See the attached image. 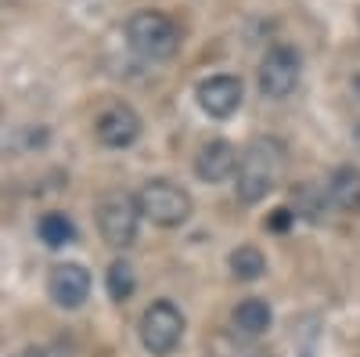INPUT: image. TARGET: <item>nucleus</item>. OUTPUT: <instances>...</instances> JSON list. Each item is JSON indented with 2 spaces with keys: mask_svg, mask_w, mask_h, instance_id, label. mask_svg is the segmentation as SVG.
I'll list each match as a JSON object with an SVG mask.
<instances>
[{
  "mask_svg": "<svg viewBox=\"0 0 360 357\" xmlns=\"http://www.w3.org/2000/svg\"><path fill=\"white\" fill-rule=\"evenodd\" d=\"M270 325H274V311H270L266 300H259V296H249V300H242L234 311H231V336L234 339H259Z\"/></svg>",
  "mask_w": 360,
  "mask_h": 357,
  "instance_id": "obj_11",
  "label": "nucleus"
},
{
  "mask_svg": "<svg viewBox=\"0 0 360 357\" xmlns=\"http://www.w3.org/2000/svg\"><path fill=\"white\" fill-rule=\"evenodd\" d=\"M105 289L115 303H127L134 289H137V271H134V263L130 260H112L108 263V271H105Z\"/></svg>",
  "mask_w": 360,
  "mask_h": 357,
  "instance_id": "obj_14",
  "label": "nucleus"
},
{
  "mask_svg": "<svg viewBox=\"0 0 360 357\" xmlns=\"http://www.w3.org/2000/svg\"><path fill=\"white\" fill-rule=\"evenodd\" d=\"M47 296L54 300V307L62 311H79L90 296V271L83 263H54L51 275H47Z\"/></svg>",
  "mask_w": 360,
  "mask_h": 357,
  "instance_id": "obj_9",
  "label": "nucleus"
},
{
  "mask_svg": "<svg viewBox=\"0 0 360 357\" xmlns=\"http://www.w3.org/2000/svg\"><path fill=\"white\" fill-rule=\"evenodd\" d=\"M227 267L238 282H259L266 275V256L256 249V246H238L231 256H227Z\"/></svg>",
  "mask_w": 360,
  "mask_h": 357,
  "instance_id": "obj_13",
  "label": "nucleus"
},
{
  "mask_svg": "<svg viewBox=\"0 0 360 357\" xmlns=\"http://www.w3.org/2000/svg\"><path fill=\"white\" fill-rule=\"evenodd\" d=\"M0 4H11V0H0Z\"/></svg>",
  "mask_w": 360,
  "mask_h": 357,
  "instance_id": "obj_21",
  "label": "nucleus"
},
{
  "mask_svg": "<svg viewBox=\"0 0 360 357\" xmlns=\"http://www.w3.org/2000/svg\"><path fill=\"white\" fill-rule=\"evenodd\" d=\"M127 44L144 62H166L180 51V25L166 11H137L127 22Z\"/></svg>",
  "mask_w": 360,
  "mask_h": 357,
  "instance_id": "obj_2",
  "label": "nucleus"
},
{
  "mask_svg": "<svg viewBox=\"0 0 360 357\" xmlns=\"http://www.w3.org/2000/svg\"><path fill=\"white\" fill-rule=\"evenodd\" d=\"M15 357H51L47 350H40V346H25V350H18Z\"/></svg>",
  "mask_w": 360,
  "mask_h": 357,
  "instance_id": "obj_17",
  "label": "nucleus"
},
{
  "mask_svg": "<svg viewBox=\"0 0 360 357\" xmlns=\"http://www.w3.org/2000/svg\"><path fill=\"white\" fill-rule=\"evenodd\" d=\"M137 206L141 217L152 220L155 227H184L195 217V199L188 188H180L166 177H155L137 192Z\"/></svg>",
  "mask_w": 360,
  "mask_h": 357,
  "instance_id": "obj_4",
  "label": "nucleus"
},
{
  "mask_svg": "<svg viewBox=\"0 0 360 357\" xmlns=\"http://www.w3.org/2000/svg\"><path fill=\"white\" fill-rule=\"evenodd\" d=\"M324 192H328V202L339 206L342 213H360V166H353V163L335 166Z\"/></svg>",
  "mask_w": 360,
  "mask_h": 357,
  "instance_id": "obj_12",
  "label": "nucleus"
},
{
  "mask_svg": "<svg viewBox=\"0 0 360 357\" xmlns=\"http://www.w3.org/2000/svg\"><path fill=\"white\" fill-rule=\"evenodd\" d=\"M292 220H295V213H292V210H285V206H281V210H274V213H270L266 227H270V231H285V227H288Z\"/></svg>",
  "mask_w": 360,
  "mask_h": 357,
  "instance_id": "obj_16",
  "label": "nucleus"
},
{
  "mask_svg": "<svg viewBox=\"0 0 360 357\" xmlns=\"http://www.w3.org/2000/svg\"><path fill=\"white\" fill-rule=\"evenodd\" d=\"M238 148L224 137L217 141H209L202 144V152L195 156V173H198V181L205 184H220V181H234V170H238Z\"/></svg>",
  "mask_w": 360,
  "mask_h": 357,
  "instance_id": "obj_10",
  "label": "nucleus"
},
{
  "mask_svg": "<svg viewBox=\"0 0 360 357\" xmlns=\"http://www.w3.org/2000/svg\"><path fill=\"white\" fill-rule=\"evenodd\" d=\"M353 87H356V91H360V76H356V80H353Z\"/></svg>",
  "mask_w": 360,
  "mask_h": 357,
  "instance_id": "obj_19",
  "label": "nucleus"
},
{
  "mask_svg": "<svg viewBox=\"0 0 360 357\" xmlns=\"http://www.w3.org/2000/svg\"><path fill=\"white\" fill-rule=\"evenodd\" d=\"M195 98H198V108L205 115H213V119H227L234 115L238 108H242L245 101V87L238 76L231 73H220V76H209L195 87Z\"/></svg>",
  "mask_w": 360,
  "mask_h": 357,
  "instance_id": "obj_8",
  "label": "nucleus"
},
{
  "mask_svg": "<svg viewBox=\"0 0 360 357\" xmlns=\"http://www.w3.org/2000/svg\"><path fill=\"white\" fill-rule=\"evenodd\" d=\"M98 234L101 242L115 253H127L137 242V231H141V206L137 195L130 192H105L98 199Z\"/></svg>",
  "mask_w": 360,
  "mask_h": 357,
  "instance_id": "obj_3",
  "label": "nucleus"
},
{
  "mask_svg": "<svg viewBox=\"0 0 360 357\" xmlns=\"http://www.w3.org/2000/svg\"><path fill=\"white\" fill-rule=\"evenodd\" d=\"M245 357H274V353H266V350H256V353H245Z\"/></svg>",
  "mask_w": 360,
  "mask_h": 357,
  "instance_id": "obj_18",
  "label": "nucleus"
},
{
  "mask_svg": "<svg viewBox=\"0 0 360 357\" xmlns=\"http://www.w3.org/2000/svg\"><path fill=\"white\" fill-rule=\"evenodd\" d=\"M356 144H360V123H356Z\"/></svg>",
  "mask_w": 360,
  "mask_h": 357,
  "instance_id": "obj_20",
  "label": "nucleus"
},
{
  "mask_svg": "<svg viewBox=\"0 0 360 357\" xmlns=\"http://www.w3.org/2000/svg\"><path fill=\"white\" fill-rule=\"evenodd\" d=\"M184 329H188L184 314H180V307L169 303V300H155L137 321L141 346L152 357H169L180 343H184Z\"/></svg>",
  "mask_w": 360,
  "mask_h": 357,
  "instance_id": "obj_5",
  "label": "nucleus"
},
{
  "mask_svg": "<svg viewBox=\"0 0 360 357\" xmlns=\"http://www.w3.org/2000/svg\"><path fill=\"white\" fill-rule=\"evenodd\" d=\"M144 123H141V112L127 101H112L98 112L94 119V137L105 148H130L141 137Z\"/></svg>",
  "mask_w": 360,
  "mask_h": 357,
  "instance_id": "obj_7",
  "label": "nucleus"
},
{
  "mask_svg": "<svg viewBox=\"0 0 360 357\" xmlns=\"http://www.w3.org/2000/svg\"><path fill=\"white\" fill-rule=\"evenodd\" d=\"M288 173V148L281 137H252L242 156H238L234 170V195L245 206L263 202L266 195H274Z\"/></svg>",
  "mask_w": 360,
  "mask_h": 357,
  "instance_id": "obj_1",
  "label": "nucleus"
},
{
  "mask_svg": "<svg viewBox=\"0 0 360 357\" xmlns=\"http://www.w3.org/2000/svg\"><path fill=\"white\" fill-rule=\"evenodd\" d=\"M37 234H40L44 246L62 249V246H69L72 238H76V224H72L65 213H44L40 224H37Z\"/></svg>",
  "mask_w": 360,
  "mask_h": 357,
  "instance_id": "obj_15",
  "label": "nucleus"
},
{
  "mask_svg": "<svg viewBox=\"0 0 360 357\" xmlns=\"http://www.w3.org/2000/svg\"><path fill=\"white\" fill-rule=\"evenodd\" d=\"M299 80H303V58H299L295 47L288 44H274L263 62H259V73H256V83H259V94L270 98V101H285Z\"/></svg>",
  "mask_w": 360,
  "mask_h": 357,
  "instance_id": "obj_6",
  "label": "nucleus"
}]
</instances>
